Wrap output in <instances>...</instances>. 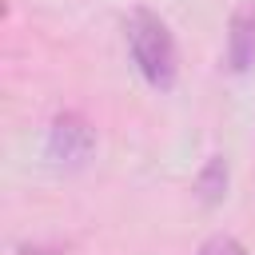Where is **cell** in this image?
<instances>
[{
    "label": "cell",
    "mask_w": 255,
    "mask_h": 255,
    "mask_svg": "<svg viewBox=\"0 0 255 255\" xmlns=\"http://www.w3.org/2000/svg\"><path fill=\"white\" fill-rule=\"evenodd\" d=\"M128 48H131V60H135L139 76H143L155 92H171V88H175L179 52H175L171 28H167L155 12L135 8V12L128 16Z\"/></svg>",
    "instance_id": "cell-1"
},
{
    "label": "cell",
    "mask_w": 255,
    "mask_h": 255,
    "mask_svg": "<svg viewBox=\"0 0 255 255\" xmlns=\"http://www.w3.org/2000/svg\"><path fill=\"white\" fill-rule=\"evenodd\" d=\"M44 155H48L56 167H64V171L84 167V163L96 155V128H92L80 112H60V116L48 124Z\"/></svg>",
    "instance_id": "cell-2"
},
{
    "label": "cell",
    "mask_w": 255,
    "mask_h": 255,
    "mask_svg": "<svg viewBox=\"0 0 255 255\" xmlns=\"http://www.w3.org/2000/svg\"><path fill=\"white\" fill-rule=\"evenodd\" d=\"M227 68L247 76L255 72V0H239L227 24Z\"/></svg>",
    "instance_id": "cell-3"
},
{
    "label": "cell",
    "mask_w": 255,
    "mask_h": 255,
    "mask_svg": "<svg viewBox=\"0 0 255 255\" xmlns=\"http://www.w3.org/2000/svg\"><path fill=\"white\" fill-rule=\"evenodd\" d=\"M227 187H231V167H227L223 155H211V159L199 167V175H195V195H199V203H207V207L223 203V199H227Z\"/></svg>",
    "instance_id": "cell-4"
},
{
    "label": "cell",
    "mask_w": 255,
    "mask_h": 255,
    "mask_svg": "<svg viewBox=\"0 0 255 255\" xmlns=\"http://www.w3.org/2000/svg\"><path fill=\"white\" fill-rule=\"evenodd\" d=\"M195 255H247V251H243V243H239L235 235H227V231H219V235H211V239H203V247H199Z\"/></svg>",
    "instance_id": "cell-5"
}]
</instances>
